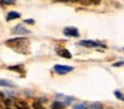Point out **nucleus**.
Listing matches in <instances>:
<instances>
[{
  "instance_id": "nucleus-12",
  "label": "nucleus",
  "mask_w": 124,
  "mask_h": 109,
  "mask_svg": "<svg viewBox=\"0 0 124 109\" xmlns=\"http://www.w3.org/2000/svg\"><path fill=\"white\" fill-rule=\"evenodd\" d=\"M9 69H12V71H19L23 73V66L22 65H17V66H9Z\"/></svg>"
},
{
  "instance_id": "nucleus-19",
  "label": "nucleus",
  "mask_w": 124,
  "mask_h": 109,
  "mask_svg": "<svg viewBox=\"0 0 124 109\" xmlns=\"http://www.w3.org/2000/svg\"><path fill=\"white\" fill-rule=\"evenodd\" d=\"M1 97H3V94H1V93H0V98H1Z\"/></svg>"
},
{
  "instance_id": "nucleus-14",
  "label": "nucleus",
  "mask_w": 124,
  "mask_h": 109,
  "mask_svg": "<svg viewBox=\"0 0 124 109\" xmlns=\"http://www.w3.org/2000/svg\"><path fill=\"white\" fill-rule=\"evenodd\" d=\"M33 109H46V108L39 102H33Z\"/></svg>"
},
{
  "instance_id": "nucleus-4",
  "label": "nucleus",
  "mask_w": 124,
  "mask_h": 109,
  "mask_svg": "<svg viewBox=\"0 0 124 109\" xmlns=\"http://www.w3.org/2000/svg\"><path fill=\"white\" fill-rule=\"evenodd\" d=\"M64 35L65 36H72V37H78L79 36V31L73 27H67L64 28Z\"/></svg>"
},
{
  "instance_id": "nucleus-6",
  "label": "nucleus",
  "mask_w": 124,
  "mask_h": 109,
  "mask_svg": "<svg viewBox=\"0 0 124 109\" xmlns=\"http://www.w3.org/2000/svg\"><path fill=\"white\" fill-rule=\"evenodd\" d=\"M14 33H30V31L25 29L23 25H17L14 28Z\"/></svg>"
},
{
  "instance_id": "nucleus-7",
  "label": "nucleus",
  "mask_w": 124,
  "mask_h": 109,
  "mask_svg": "<svg viewBox=\"0 0 124 109\" xmlns=\"http://www.w3.org/2000/svg\"><path fill=\"white\" fill-rule=\"evenodd\" d=\"M57 53H59V56L65 57V58H71V57H72V55H71L67 49H59V51H57Z\"/></svg>"
},
{
  "instance_id": "nucleus-16",
  "label": "nucleus",
  "mask_w": 124,
  "mask_h": 109,
  "mask_svg": "<svg viewBox=\"0 0 124 109\" xmlns=\"http://www.w3.org/2000/svg\"><path fill=\"white\" fill-rule=\"evenodd\" d=\"M15 1L16 0H1V3H4V4H14Z\"/></svg>"
},
{
  "instance_id": "nucleus-13",
  "label": "nucleus",
  "mask_w": 124,
  "mask_h": 109,
  "mask_svg": "<svg viewBox=\"0 0 124 109\" xmlns=\"http://www.w3.org/2000/svg\"><path fill=\"white\" fill-rule=\"evenodd\" d=\"M88 109H103V106L100 105V104H92Z\"/></svg>"
},
{
  "instance_id": "nucleus-11",
  "label": "nucleus",
  "mask_w": 124,
  "mask_h": 109,
  "mask_svg": "<svg viewBox=\"0 0 124 109\" xmlns=\"http://www.w3.org/2000/svg\"><path fill=\"white\" fill-rule=\"evenodd\" d=\"M115 94H116V97L119 98V100H123L124 101V94L121 92H119V90H115Z\"/></svg>"
},
{
  "instance_id": "nucleus-9",
  "label": "nucleus",
  "mask_w": 124,
  "mask_h": 109,
  "mask_svg": "<svg viewBox=\"0 0 124 109\" xmlns=\"http://www.w3.org/2000/svg\"><path fill=\"white\" fill-rule=\"evenodd\" d=\"M20 17V13L19 12H9L8 15H7V20H12V19H19Z\"/></svg>"
},
{
  "instance_id": "nucleus-5",
  "label": "nucleus",
  "mask_w": 124,
  "mask_h": 109,
  "mask_svg": "<svg viewBox=\"0 0 124 109\" xmlns=\"http://www.w3.org/2000/svg\"><path fill=\"white\" fill-rule=\"evenodd\" d=\"M57 100L64 102L65 105H67V104H70L73 101V97H71V96H64V94H57Z\"/></svg>"
},
{
  "instance_id": "nucleus-20",
  "label": "nucleus",
  "mask_w": 124,
  "mask_h": 109,
  "mask_svg": "<svg viewBox=\"0 0 124 109\" xmlns=\"http://www.w3.org/2000/svg\"><path fill=\"white\" fill-rule=\"evenodd\" d=\"M73 1H78V0H73Z\"/></svg>"
},
{
  "instance_id": "nucleus-10",
  "label": "nucleus",
  "mask_w": 124,
  "mask_h": 109,
  "mask_svg": "<svg viewBox=\"0 0 124 109\" xmlns=\"http://www.w3.org/2000/svg\"><path fill=\"white\" fill-rule=\"evenodd\" d=\"M0 87H9V88H12V87H15V85L12 84L11 81H8V80H0Z\"/></svg>"
},
{
  "instance_id": "nucleus-8",
  "label": "nucleus",
  "mask_w": 124,
  "mask_h": 109,
  "mask_svg": "<svg viewBox=\"0 0 124 109\" xmlns=\"http://www.w3.org/2000/svg\"><path fill=\"white\" fill-rule=\"evenodd\" d=\"M65 106V104L64 102H62V101H55L54 104H52V109H63Z\"/></svg>"
},
{
  "instance_id": "nucleus-3",
  "label": "nucleus",
  "mask_w": 124,
  "mask_h": 109,
  "mask_svg": "<svg viewBox=\"0 0 124 109\" xmlns=\"http://www.w3.org/2000/svg\"><path fill=\"white\" fill-rule=\"evenodd\" d=\"M80 45H83V47H104L101 43H99V41H92V40H81V41H80Z\"/></svg>"
},
{
  "instance_id": "nucleus-18",
  "label": "nucleus",
  "mask_w": 124,
  "mask_h": 109,
  "mask_svg": "<svg viewBox=\"0 0 124 109\" xmlns=\"http://www.w3.org/2000/svg\"><path fill=\"white\" fill-rule=\"evenodd\" d=\"M20 104H22L23 106H19V109H28V108H27V105H24L23 102H20Z\"/></svg>"
},
{
  "instance_id": "nucleus-17",
  "label": "nucleus",
  "mask_w": 124,
  "mask_h": 109,
  "mask_svg": "<svg viewBox=\"0 0 124 109\" xmlns=\"http://www.w3.org/2000/svg\"><path fill=\"white\" fill-rule=\"evenodd\" d=\"M25 23H27V24H33L35 21H33L32 19H27V20H25Z\"/></svg>"
},
{
  "instance_id": "nucleus-15",
  "label": "nucleus",
  "mask_w": 124,
  "mask_h": 109,
  "mask_svg": "<svg viewBox=\"0 0 124 109\" xmlns=\"http://www.w3.org/2000/svg\"><path fill=\"white\" fill-rule=\"evenodd\" d=\"M73 109H87V108H85V105H84V104H78V105L73 106Z\"/></svg>"
},
{
  "instance_id": "nucleus-1",
  "label": "nucleus",
  "mask_w": 124,
  "mask_h": 109,
  "mask_svg": "<svg viewBox=\"0 0 124 109\" xmlns=\"http://www.w3.org/2000/svg\"><path fill=\"white\" fill-rule=\"evenodd\" d=\"M28 41L25 39H23V37H19V39H14V40H8L7 41V45L11 48H14V49L16 51H22L20 49V45H27Z\"/></svg>"
},
{
  "instance_id": "nucleus-2",
  "label": "nucleus",
  "mask_w": 124,
  "mask_h": 109,
  "mask_svg": "<svg viewBox=\"0 0 124 109\" xmlns=\"http://www.w3.org/2000/svg\"><path fill=\"white\" fill-rule=\"evenodd\" d=\"M72 69H73L72 66H65V65H55L54 66V71L59 74H65L68 72H71Z\"/></svg>"
}]
</instances>
